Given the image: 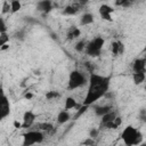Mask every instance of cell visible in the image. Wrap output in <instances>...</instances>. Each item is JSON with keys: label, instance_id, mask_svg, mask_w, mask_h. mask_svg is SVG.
I'll list each match as a JSON object with an SVG mask.
<instances>
[{"label": "cell", "instance_id": "277c9868", "mask_svg": "<svg viewBox=\"0 0 146 146\" xmlns=\"http://www.w3.org/2000/svg\"><path fill=\"white\" fill-rule=\"evenodd\" d=\"M44 139V135L39 130H31L23 135V146H32L41 144Z\"/></svg>", "mask_w": 146, "mask_h": 146}, {"label": "cell", "instance_id": "ba28073f", "mask_svg": "<svg viewBox=\"0 0 146 146\" xmlns=\"http://www.w3.org/2000/svg\"><path fill=\"white\" fill-rule=\"evenodd\" d=\"M36 119V115L33 111H26L23 114V123H22V128H30L34 120Z\"/></svg>", "mask_w": 146, "mask_h": 146}, {"label": "cell", "instance_id": "3957f363", "mask_svg": "<svg viewBox=\"0 0 146 146\" xmlns=\"http://www.w3.org/2000/svg\"><path fill=\"white\" fill-rule=\"evenodd\" d=\"M140 131L137 130L135 127L127 125L121 133V139L125 146H137V137Z\"/></svg>", "mask_w": 146, "mask_h": 146}, {"label": "cell", "instance_id": "30bf717a", "mask_svg": "<svg viewBox=\"0 0 146 146\" xmlns=\"http://www.w3.org/2000/svg\"><path fill=\"white\" fill-rule=\"evenodd\" d=\"M36 9L39 11H42V13H49L51 9H52V2L49 1V0H42V1H39L36 3Z\"/></svg>", "mask_w": 146, "mask_h": 146}, {"label": "cell", "instance_id": "4fadbf2b", "mask_svg": "<svg viewBox=\"0 0 146 146\" xmlns=\"http://www.w3.org/2000/svg\"><path fill=\"white\" fill-rule=\"evenodd\" d=\"M70 119H71V115H70L68 111H65V110L60 111V112L58 113V115H57V122H58L59 124H64V123H66Z\"/></svg>", "mask_w": 146, "mask_h": 146}, {"label": "cell", "instance_id": "e0dca14e", "mask_svg": "<svg viewBox=\"0 0 146 146\" xmlns=\"http://www.w3.org/2000/svg\"><path fill=\"white\" fill-rule=\"evenodd\" d=\"M76 105H78V103H76L75 98H73V97H67V98L65 99L64 110H65V111H68V110L75 108V107H76Z\"/></svg>", "mask_w": 146, "mask_h": 146}, {"label": "cell", "instance_id": "5bb4252c", "mask_svg": "<svg viewBox=\"0 0 146 146\" xmlns=\"http://www.w3.org/2000/svg\"><path fill=\"white\" fill-rule=\"evenodd\" d=\"M116 117V114L114 113V112H108L107 114H105V115H103L102 116V124L103 125H107V124H110V123H112L113 121H114V119Z\"/></svg>", "mask_w": 146, "mask_h": 146}, {"label": "cell", "instance_id": "2e32d148", "mask_svg": "<svg viewBox=\"0 0 146 146\" xmlns=\"http://www.w3.org/2000/svg\"><path fill=\"white\" fill-rule=\"evenodd\" d=\"M80 34H81L80 29H79V27H76V26H72V27L70 29L68 33H67V39H68V40L76 39V38H79V36H80Z\"/></svg>", "mask_w": 146, "mask_h": 146}, {"label": "cell", "instance_id": "83f0119b", "mask_svg": "<svg viewBox=\"0 0 146 146\" xmlns=\"http://www.w3.org/2000/svg\"><path fill=\"white\" fill-rule=\"evenodd\" d=\"M98 132H99V130L98 129H91V131H90V138H96L97 137V135H98Z\"/></svg>", "mask_w": 146, "mask_h": 146}, {"label": "cell", "instance_id": "7a4b0ae2", "mask_svg": "<svg viewBox=\"0 0 146 146\" xmlns=\"http://www.w3.org/2000/svg\"><path fill=\"white\" fill-rule=\"evenodd\" d=\"M105 44V39L103 36H96L91 41H89L86 46V52L88 56H91V57H97L100 55L102 52V49Z\"/></svg>", "mask_w": 146, "mask_h": 146}, {"label": "cell", "instance_id": "52a82bcc", "mask_svg": "<svg viewBox=\"0 0 146 146\" xmlns=\"http://www.w3.org/2000/svg\"><path fill=\"white\" fill-rule=\"evenodd\" d=\"M113 11H114V9H113L111 6L106 5V3L100 5V7H99V15H100V17H102L104 21L113 22V18H112V13H113Z\"/></svg>", "mask_w": 146, "mask_h": 146}, {"label": "cell", "instance_id": "f546056e", "mask_svg": "<svg viewBox=\"0 0 146 146\" xmlns=\"http://www.w3.org/2000/svg\"><path fill=\"white\" fill-rule=\"evenodd\" d=\"M14 127H15L16 129H19V128H22V123L18 122L17 120H15V121H14Z\"/></svg>", "mask_w": 146, "mask_h": 146}, {"label": "cell", "instance_id": "d6a6232c", "mask_svg": "<svg viewBox=\"0 0 146 146\" xmlns=\"http://www.w3.org/2000/svg\"><path fill=\"white\" fill-rule=\"evenodd\" d=\"M139 146H146V143H140Z\"/></svg>", "mask_w": 146, "mask_h": 146}, {"label": "cell", "instance_id": "9c48e42d", "mask_svg": "<svg viewBox=\"0 0 146 146\" xmlns=\"http://www.w3.org/2000/svg\"><path fill=\"white\" fill-rule=\"evenodd\" d=\"M145 67H146V60H145V58H137L132 63V71H133V73L145 72Z\"/></svg>", "mask_w": 146, "mask_h": 146}, {"label": "cell", "instance_id": "ffe728a7", "mask_svg": "<svg viewBox=\"0 0 146 146\" xmlns=\"http://www.w3.org/2000/svg\"><path fill=\"white\" fill-rule=\"evenodd\" d=\"M63 13L65 15H75L78 13V8L74 7V6H66Z\"/></svg>", "mask_w": 146, "mask_h": 146}, {"label": "cell", "instance_id": "7c38bea8", "mask_svg": "<svg viewBox=\"0 0 146 146\" xmlns=\"http://www.w3.org/2000/svg\"><path fill=\"white\" fill-rule=\"evenodd\" d=\"M94 19H95L94 14H91V13H84V14L82 15L81 19H80V24L83 25V26H84V25H89V24L94 23Z\"/></svg>", "mask_w": 146, "mask_h": 146}, {"label": "cell", "instance_id": "6da1fadb", "mask_svg": "<svg viewBox=\"0 0 146 146\" xmlns=\"http://www.w3.org/2000/svg\"><path fill=\"white\" fill-rule=\"evenodd\" d=\"M110 76H104L100 74L91 73L89 76V87L87 95L82 102L83 106H89L97 102L99 98L104 97L110 88Z\"/></svg>", "mask_w": 146, "mask_h": 146}, {"label": "cell", "instance_id": "ac0fdd59", "mask_svg": "<svg viewBox=\"0 0 146 146\" xmlns=\"http://www.w3.org/2000/svg\"><path fill=\"white\" fill-rule=\"evenodd\" d=\"M108 112H111V107L110 106H96L95 107V114L97 116H103L105 114H107Z\"/></svg>", "mask_w": 146, "mask_h": 146}, {"label": "cell", "instance_id": "d4e9b609", "mask_svg": "<svg viewBox=\"0 0 146 146\" xmlns=\"http://www.w3.org/2000/svg\"><path fill=\"white\" fill-rule=\"evenodd\" d=\"M7 32V25H6V22L3 19L2 16H0V34L1 33H6Z\"/></svg>", "mask_w": 146, "mask_h": 146}, {"label": "cell", "instance_id": "8992f818", "mask_svg": "<svg viewBox=\"0 0 146 146\" xmlns=\"http://www.w3.org/2000/svg\"><path fill=\"white\" fill-rule=\"evenodd\" d=\"M10 114V102L5 94L2 84H0V121L6 119Z\"/></svg>", "mask_w": 146, "mask_h": 146}, {"label": "cell", "instance_id": "4dcf8cb0", "mask_svg": "<svg viewBox=\"0 0 146 146\" xmlns=\"http://www.w3.org/2000/svg\"><path fill=\"white\" fill-rule=\"evenodd\" d=\"M87 107H88V106H83V107H82V108L79 111V113H78V116H79V115H81L82 113H84V112H86V110H87Z\"/></svg>", "mask_w": 146, "mask_h": 146}, {"label": "cell", "instance_id": "8fae6325", "mask_svg": "<svg viewBox=\"0 0 146 146\" xmlns=\"http://www.w3.org/2000/svg\"><path fill=\"white\" fill-rule=\"evenodd\" d=\"M124 50V46L121 41H113L112 42V52L113 55L117 56V55H121Z\"/></svg>", "mask_w": 146, "mask_h": 146}, {"label": "cell", "instance_id": "d6986e66", "mask_svg": "<svg viewBox=\"0 0 146 146\" xmlns=\"http://www.w3.org/2000/svg\"><path fill=\"white\" fill-rule=\"evenodd\" d=\"M21 8H22L21 1H18V0H13V1H10V13H11V14H15V13L19 11Z\"/></svg>", "mask_w": 146, "mask_h": 146}, {"label": "cell", "instance_id": "f1b7e54d", "mask_svg": "<svg viewBox=\"0 0 146 146\" xmlns=\"http://www.w3.org/2000/svg\"><path fill=\"white\" fill-rule=\"evenodd\" d=\"M32 97H33V94L30 92V91H27V92L24 95V98H25V99H31Z\"/></svg>", "mask_w": 146, "mask_h": 146}, {"label": "cell", "instance_id": "9a60e30c", "mask_svg": "<svg viewBox=\"0 0 146 146\" xmlns=\"http://www.w3.org/2000/svg\"><path fill=\"white\" fill-rule=\"evenodd\" d=\"M145 78H146L145 72H139V73H133V74H132L133 83H135V84H137V86L141 84V83L145 81Z\"/></svg>", "mask_w": 146, "mask_h": 146}, {"label": "cell", "instance_id": "cb8c5ba5", "mask_svg": "<svg viewBox=\"0 0 146 146\" xmlns=\"http://www.w3.org/2000/svg\"><path fill=\"white\" fill-rule=\"evenodd\" d=\"M1 13L2 14H7V13H10V2L9 1H3L2 2V8H1Z\"/></svg>", "mask_w": 146, "mask_h": 146}, {"label": "cell", "instance_id": "7402d4cb", "mask_svg": "<svg viewBox=\"0 0 146 146\" xmlns=\"http://www.w3.org/2000/svg\"><path fill=\"white\" fill-rule=\"evenodd\" d=\"M86 46H87V43L83 41V40H80L76 44H75V50L78 51V52H82L83 50H86Z\"/></svg>", "mask_w": 146, "mask_h": 146}, {"label": "cell", "instance_id": "484cf974", "mask_svg": "<svg viewBox=\"0 0 146 146\" xmlns=\"http://www.w3.org/2000/svg\"><path fill=\"white\" fill-rule=\"evenodd\" d=\"M40 127L42 130H46V131H50L54 129L52 124H50V123H42V124H40Z\"/></svg>", "mask_w": 146, "mask_h": 146}, {"label": "cell", "instance_id": "4316f807", "mask_svg": "<svg viewBox=\"0 0 146 146\" xmlns=\"http://www.w3.org/2000/svg\"><path fill=\"white\" fill-rule=\"evenodd\" d=\"M139 117H140L141 121H145V120H146V110H144V108L140 110V112H139Z\"/></svg>", "mask_w": 146, "mask_h": 146}, {"label": "cell", "instance_id": "1f68e13d", "mask_svg": "<svg viewBox=\"0 0 146 146\" xmlns=\"http://www.w3.org/2000/svg\"><path fill=\"white\" fill-rule=\"evenodd\" d=\"M8 48H9V44L7 43V44H3L2 47H0V50H7Z\"/></svg>", "mask_w": 146, "mask_h": 146}, {"label": "cell", "instance_id": "603a6c76", "mask_svg": "<svg viewBox=\"0 0 146 146\" xmlns=\"http://www.w3.org/2000/svg\"><path fill=\"white\" fill-rule=\"evenodd\" d=\"M9 41V35L6 33H1L0 34V47H2L3 44H7Z\"/></svg>", "mask_w": 146, "mask_h": 146}, {"label": "cell", "instance_id": "44dd1931", "mask_svg": "<svg viewBox=\"0 0 146 146\" xmlns=\"http://www.w3.org/2000/svg\"><path fill=\"white\" fill-rule=\"evenodd\" d=\"M59 96H60V95H59V92H58V91H55V90H50V91L46 92V98H47L48 100L56 99V98H58Z\"/></svg>", "mask_w": 146, "mask_h": 146}, {"label": "cell", "instance_id": "5b68a950", "mask_svg": "<svg viewBox=\"0 0 146 146\" xmlns=\"http://www.w3.org/2000/svg\"><path fill=\"white\" fill-rule=\"evenodd\" d=\"M86 76L83 75V73H81L80 71L78 70H74L70 73L68 75V90H74V89H78L80 87H82L84 83H86Z\"/></svg>", "mask_w": 146, "mask_h": 146}]
</instances>
